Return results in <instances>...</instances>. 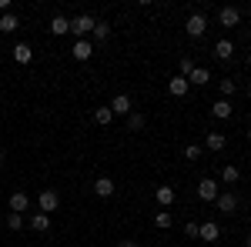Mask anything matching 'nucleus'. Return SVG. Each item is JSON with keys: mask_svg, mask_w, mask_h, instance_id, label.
<instances>
[{"mask_svg": "<svg viewBox=\"0 0 251 247\" xmlns=\"http://www.w3.org/2000/svg\"><path fill=\"white\" fill-rule=\"evenodd\" d=\"M94 23H97V20L91 17V14H80V17L71 20V34H77V40H84L91 30H94Z\"/></svg>", "mask_w": 251, "mask_h": 247, "instance_id": "nucleus-1", "label": "nucleus"}, {"mask_svg": "<svg viewBox=\"0 0 251 247\" xmlns=\"http://www.w3.org/2000/svg\"><path fill=\"white\" fill-rule=\"evenodd\" d=\"M37 204H40V214H54V210L60 207V194L57 190H40V197H37Z\"/></svg>", "mask_w": 251, "mask_h": 247, "instance_id": "nucleus-2", "label": "nucleus"}, {"mask_svg": "<svg viewBox=\"0 0 251 247\" xmlns=\"http://www.w3.org/2000/svg\"><path fill=\"white\" fill-rule=\"evenodd\" d=\"M111 111H114V117L121 114V117H127V114H134V100L127 94H117L114 100H111Z\"/></svg>", "mask_w": 251, "mask_h": 247, "instance_id": "nucleus-3", "label": "nucleus"}, {"mask_svg": "<svg viewBox=\"0 0 251 247\" xmlns=\"http://www.w3.org/2000/svg\"><path fill=\"white\" fill-rule=\"evenodd\" d=\"M218 194H221V190L214 184V177H204V180L198 184V197H201V201H218Z\"/></svg>", "mask_w": 251, "mask_h": 247, "instance_id": "nucleus-4", "label": "nucleus"}, {"mask_svg": "<svg viewBox=\"0 0 251 247\" xmlns=\"http://www.w3.org/2000/svg\"><path fill=\"white\" fill-rule=\"evenodd\" d=\"M208 30V20H204V14H191L188 17V37H201Z\"/></svg>", "mask_w": 251, "mask_h": 247, "instance_id": "nucleus-5", "label": "nucleus"}, {"mask_svg": "<svg viewBox=\"0 0 251 247\" xmlns=\"http://www.w3.org/2000/svg\"><path fill=\"white\" fill-rule=\"evenodd\" d=\"M214 204H218L221 214H234V210H238V194H231V190H228V194H218Z\"/></svg>", "mask_w": 251, "mask_h": 247, "instance_id": "nucleus-6", "label": "nucleus"}, {"mask_svg": "<svg viewBox=\"0 0 251 247\" xmlns=\"http://www.w3.org/2000/svg\"><path fill=\"white\" fill-rule=\"evenodd\" d=\"M218 20H221V27H238V23H241V10H238V7H225V10L218 14Z\"/></svg>", "mask_w": 251, "mask_h": 247, "instance_id": "nucleus-7", "label": "nucleus"}, {"mask_svg": "<svg viewBox=\"0 0 251 247\" xmlns=\"http://www.w3.org/2000/svg\"><path fill=\"white\" fill-rule=\"evenodd\" d=\"M71 54H74L77 60H91L94 57V44H91V40H77V44L71 47Z\"/></svg>", "mask_w": 251, "mask_h": 247, "instance_id": "nucleus-8", "label": "nucleus"}, {"mask_svg": "<svg viewBox=\"0 0 251 247\" xmlns=\"http://www.w3.org/2000/svg\"><path fill=\"white\" fill-rule=\"evenodd\" d=\"M27 207H30V197H27L24 190H17V194H10V210H14V214H24Z\"/></svg>", "mask_w": 251, "mask_h": 247, "instance_id": "nucleus-9", "label": "nucleus"}, {"mask_svg": "<svg viewBox=\"0 0 251 247\" xmlns=\"http://www.w3.org/2000/svg\"><path fill=\"white\" fill-rule=\"evenodd\" d=\"M154 197H157V204H161V210H164V207H171V204H174L177 194H174V187H164V184H161V187L154 190Z\"/></svg>", "mask_w": 251, "mask_h": 247, "instance_id": "nucleus-10", "label": "nucleus"}, {"mask_svg": "<svg viewBox=\"0 0 251 247\" xmlns=\"http://www.w3.org/2000/svg\"><path fill=\"white\" fill-rule=\"evenodd\" d=\"M94 194L97 197H111V194H114V180H111V177H97L94 180Z\"/></svg>", "mask_w": 251, "mask_h": 247, "instance_id": "nucleus-11", "label": "nucleus"}, {"mask_svg": "<svg viewBox=\"0 0 251 247\" xmlns=\"http://www.w3.org/2000/svg\"><path fill=\"white\" fill-rule=\"evenodd\" d=\"M198 237H201V241H218V237H221V230H218V224L204 221V224L198 227Z\"/></svg>", "mask_w": 251, "mask_h": 247, "instance_id": "nucleus-12", "label": "nucleus"}, {"mask_svg": "<svg viewBox=\"0 0 251 247\" xmlns=\"http://www.w3.org/2000/svg\"><path fill=\"white\" fill-rule=\"evenodd\" d=\"M225 144H228V137H225V134H208V137H204V147H208V151H225Z\"/></svg>", "mask_w": 251, "mask_h": 247, "instance_id": "nucleus-13", "label": "nucleus"}, {"mask_svg": "<svg viewBox=\"0 0 251 247\" xmlns=\"http://www.w3.org/2000/svg\"><path fill=\"white\" fill-rule=\"evenodd\" d=\"M168 90H171L174 97H184L188 94V77H171V80H168Z\"/></svg>", "mask_w": 251, "mask_h": 247, "instance_id": "nucleus-14", "label": "nucleus"}, {"mask_svg": "<svg viewBox=\"0 0 251 247\" xmlns=\"http://www.w3.org/2000/svg\"><path fill=\"white\" fill-rule=\"evenodd\" d=\"M30 230H37V234L50 230V214H34L30 217Z\"/></svg>", "mask_w": 251, "mask_h": 247, "instance_id": "nucleus-15", "label": "nucleus"}, {"mask_svg": "<svg viewBox=\"0 0 251 247\" xmlns=\"http://www.w3.org/2000/svg\"><path fill=\"white\" fill-rule=\"evenodd\" d=\"M234 54V44L231 40H218V44H214V57L218 60H228Z\"/></svg>", "mask_w": 251, "mask_h": 247, "instance_id": "nucleus-16", "label": "nucleus"}, {"mask_svg": "<svg viewBox=\"0 0 251 247\" xmlns=\"http://www.w3.org/2000/svg\"><path fill=\"white\" fill-rule=\"evenodd\" d=\"M14 60H17V64H30V60H34V50H30L27 44H17V47H14Z\"/></svg>", "mask_w": 251, "mask_h": 247, "instance_id": "nucleus-17", "label": "nucleus"}, {"mask_svg": "<svg viewBox=\"0 0 251 247\" xmlns=\"http://www.w3.org/2000/svg\"><path fill=\"white\" fill-rule=\"evenodd\" d=\"M211 114L218 117V120H228V117H231V104H228V100L221 97V100H218V104L211 107Z\"/></svg>", "mask_w": 251, "mask_h": 247, "instance_id": "nucleus-18", "label": "nucleus"}, {"mask_svg": "<svg viewBox=\"0 0 251 247\" xmlns=\"http://www.w3.org/2000/svg\"><path fill=\"white\" fill-rule=\"evenodd\" d=\"M50 30H54V37L71 34V20H67V17H54V20H50Z\"/></svg>", "mask_w": 251, "mask_h": 247, "instance_id": "nucleus-19", "label": "nucleus"}, {"mask_svg": "<svg viewBox=\"0 0 251 247\" xmlns=\"http://www.w3.org/2000/svg\"><path fill=\"white\" fill-rule=\"evenodd\" d=\"M208 80H211V74H208L204 67H194V70H191V77H188V84H198V87H204Z\"/></svg>", "mask_w": 251, "mask_h": 247, "instance_id": "nucleus-20", "label": "nucleus"}, {"mask_svg": "<svg viewBox=\"0 0 251 247\" xmlns=\"http://www.w3.org/2000/svg\"><path fill=\"white\" fill-rule=\"evenodd\" d=\"M14 30H17V17L14 14H3L0 17V34H14Z\"/></svg>", "mask_w": 251, "mask_h": 247, "instance_id": "nucleus-21", "label": "nucleus"}, {"mask_svg": "<svg viewBox=\"0 0 251 247\" xmlns=\"http://www.w3.org/2000/svg\"><path fill=\"white\" fill-rule=\"evenodd\" d=\"M171 224H174V217H171V214H168V210H157V214H154V227L168 230V227H171Z\"/></svg>", "mask_w": 251, "mask_h": 247, "instance_id": "nucleus-22", "label": "nucleus"}, {"mask_svg": "<svg viewBox=\"0 0 251 247\" xmlns=\"http://www.w3.org/2000/svg\"><path fill=\"white\" fill-rule=\"evenodd\" d=\"M91 34H94V40H107V37H111V23H107V20H100V23H94V30H91Z\"/></svg>", "mask_w": 251, "mask_h": 247, "instance_id": "nucleus-23", "label": "nucleus"}, {"mask_svg": "<svg viewBox=\"0 0 251 247\" xmlns=\"http://www.w3.org/2000/svg\"><path fill=\"white\" fill-rule=\"evenodd\" d=\"M94 120H97V124H104V127H107V124L114 120V111H111V107H97V111H94Z\"/></svg>", "mask_w": 251, "mask_h": 247, "instance_id": "nucleus-24", "label": "nucleus"}, {"mask_svg": "<svg viewBox=\"0 0 251 247\" xmlns=\"http://www.w3.org/2000/svg\"><path fill=\"white\" fill-rule=\"evenodd\" d=\"M221 180H225V184H238V180H241V171H238V167H225V171H221Z\"/></svg>", "mask_w": 251, "mask_h": 247, "instance_id": "nucleus-25", "label": "nucleus"}, {"mask_svg": "<svg viewBox=\"0 0 251 247\" xmlns=\"http://www.w3.org/2000/svg\"><path fill=\"white\" fill-rule=\"evenodd\" d=\"M127 127H131V131H144V114H127Z\"/></svg>", "mask_w": 251, "mask_h": 247, "instance_id": "nucleus-26", "label": "nucleus"}, {"mask_svg": "<svg viewBox=\"0 0 251 247\" xmlns=\"http://www.w3.org/2000/svg\"><path fill=\"white\" fill-rule=\"evenodd\" d=\"M218 87H221V94H225V100H228V97H231L234 90H238V84H234V80H218Z\"/></svg>", "mask_w": 251, "mask_h": 247, "instance_id": "nucleus-27", "label": "nucleus"}, {"mask_svg": "<svg viewBox=\"0 0 251 247\" xmlns=\"http://www.w3.org/2000/svg\"><path fill=\"white\" fill-rule=\"evenodd\" d=\"M7 227L20 230V227H24V214H10V217H7Z\"/></svg>", "mask_w": 251, "mask_h": 247, "instance_id": "nucleus-28", "label": "nucleus"}, {"mask_svg": "<svg viewBox=\"0 0 251 247\" xmlns=\"http://www.w3.org/2000/svg\"><path fill=\"white\" fill-rule=\"evenodd\" d=\"M191 70H194V60L191 57H181V77H191Z\"/></svg>", "mask_w": 251, "mask_h": 247, "instance_id": "nucleus-29", "label": "nucleus"}, {"mask_svg": "<svg viewBox=\"0 0 251 247\" xmlns=\"http://www.w3.org/2000/svg\"><path fill=\"white\" fill-rule=\"evenodd\" d=\"M184 157H188V160H198V157H201V147H198V144H188V147H184Z\"/></svg>", "mask_w": 251, "mask_h": 247, "instance_id": "nucleus-30", "label": "nucleus"}, {"mask_svg": "<svg viewBox=\"0 0 251 247\" xmlns=\"http://www.w3.org/2000/svg\"><path fill=\"white\" fill-rule=\"evenodd\" d=\"M198 227H201V224H194V221H188V224H184V234H188V237H198Z\"/></svg>", "mask_w": 251, "mask_h": 247, "instance_id": "nucleus-31", "label": "nucleus"}, {"mask_svg": "<svg viewBox=\"0 0 251 247\" xmlns=\"http://www.w3.org/2000/svg\"><path fill=\"white\" fill-rule=\"evenodd\" d=\"M117 247H137V241H121Z\"/></svg>", "mask_w": 251, "mask_h": 247, "instance_id": "nucleus-32", "label": "nucleus"}, {"mask_svg": "<svg viewBox=\"0 0 251 247\" xmlns=\"http://www.w3.org/2000/svg\"><path fill=\"white\" fill-rule=\"evenodd\" d=\"M7 7H10V0H0V10H7Z\"/></svg>", "mask_w": 251, "mask_h": 247, "instance_id": "nucleus-33", "label": "nucleus"}, {"mask_svg": "<svg viewBox=\"0 0 251 247\" xmlns=\"http://www.w3.org/2000/svg\"><path fill=\"white\" fill-rule=\"evenodd\" d=\"M245 247H251V234H248V237H245Z\"/></svg>", "mask_w": 251, "mask_h": 247, "instance_id": "nucleus-34", "label": "nucleus"}, {"mask_svg": "<svg viewBox=\"0 0 251 247\" xmlns=\"http://www.w3.org/2000/svg\"><path fill=\"white\" fill-rule=\"evenodd\" d=\"M0 164H3V151H0Z\"/></svg>", "mask_w": 251, "mask_h": 247, "instance_id": "nucleus-35", "label": "nucleus"}, {"mask_svg": "<svg viewBox=\"0 0 251 247\" xmlns=\"http://www.w3.org/2000/svg\"><path fill=\"white\" fill-rule=\"evenodd\" d=\"M248 140H251V127H248Z\"/></svg>", "mask_w": 251, "mask_h": 247, "instance_id": "nucleus-36", "label": "nucleus"}, {"mask_svg": "<svg viewBox=\"0 0 251 247\" xmlns=\"http://www.w3.org/2000/svg\"><path fill=\"white\" fill-rule=\"evenodd\" d=\"M248 97H251V84H248Z\"/></svg>", "mask_w": 251, "mask_h": 247, "instance_id": "nucleus-37", "label": "nucleus"}, {"mask_svg": "<svg viewBox=\"0 0 251 247\" xmlns=\"http://www.w3.org/2000/svg\"><path fill=\"white\" fill-rule=\"evenodd\" d=\"M248 67H251V54H248Z\"/></svg>", "mask_w": 251, "mask_h": 247, "instance_id": "nucleus-38", "label": "nucleus"}]
</instances>
